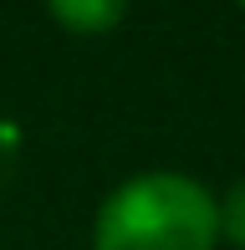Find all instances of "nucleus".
Returning <instances> with one entry per match:
<instances>
[{
  "label": "nucleus",
  "instance_id": "1",
  "mask_svg": "<svg viewBox=\"0 0 245 250\" xmlns=\"http://www.w3.org/2000/svg\"><path fill=\"white\" fill-rule=\"evenodd\" d=\"M220 214L199 179L153 168L133 174L97 204L92 250H215Z\"/></svg>",
  "mask_w": 245,
  "mask_h": 250
},
{
  "label": "nucleus",
  "instance_id": "2",
  "mask_svg": "<svg viewBox=\"0 0 245 250\" xmlns=\"http://www.w3.org/2000/svg\"><path fill=\"white\" fill-rule=\"evenodd\" d=\"M46 10L72 36H107L128 16V0H46Z\"/></svg>",
  "mask_w": 245,
  "mask_h": 250
},
{
  "label": "nucleus",
  "instance_id": "3",
  "mask_svg": "<svg viewBox=\"0 0 245 250\" xmlns=\"http://www.w3.org/2000/svg\"><path fill=\"white\" fill-rule=\"evenodd\" d=\"M215 214H220V240L245 250V179H235V184L215 199Z\"/></svg>",
  "mask_w": 245,
  "mask_h": 250
},
{
  "label": "nucleus",
  "instance_id": "4",
  "mask_svg": "<svg viewBox=\"0 0 245 250\" xmlns=\"http://www.w3.org/2000/svg\"><path fill=\"white\" fill-rule=\"evenodd\" d=\"M235 5H240V10H245V0H235Z\"/></svg>",
  "mask_w": 245,
  "mask_h": 250
}]
</instances>
